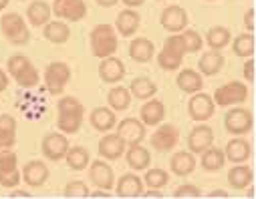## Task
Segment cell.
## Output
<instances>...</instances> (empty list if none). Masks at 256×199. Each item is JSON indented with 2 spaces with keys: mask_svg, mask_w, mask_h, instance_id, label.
Instances as JSON below:
<instances>
[{
  "mask_svg": "<svg viewBox=\"0 0 256 199\" xmlns=\"http://www.w3.org/2000/svg\"><path fill=\"white\" fill-rule=\"evenodd\" d=\"M0 30H2V34L6 36L8 42H12L16 46H24L30 40L28 24L16 12H8V14H4L2 18H0Z\"/></svg>",
  "mask_w": 256,
  "mask_h": 199,
  "instance_id": "cell-4",
  "label": "cell"
},
{
  "mask_svg": "<svg viewBox=\"0 0 256 199\" xmlns=\"http://www.w3.org/2000/svg\"><path fill=\"white\" fill-rule=\"evenodd\" d=\"M65 161H67V165H69L73 171H83V169L89 167L91 155H89V151H87L85 147L75 145V147H69V151H67V155H65Z\"/></svg>",
  "mask_w": 256,
  "mask_h": 199,
  "instance_id": "cell-37",
  "label": "cell"
},
{
  "mask_svg": "<svg viewBox=\"0 0 256 199\" xmlns=\"http://www.w3.org/2000/svg\"><path fill=\"white\" fill-rule=\"evenodd\" d=\"M210 145H214V131H212V127L200 123L198 127H194L190 131V135H188V151L190 153L200 155Z\"/></svg>",
  "mask_w": 256,
  "mask_h": 199,
  "instance_id": "cell-14",
  "label": "cell"
},
{
  "mask_svg": "<svg viewBox=\"0 0 256 199\" xmlns=\"http://www.w3.org/2000/svg\"><path fill=\"white\" fill-rule=\"evenodd\" d=\"M99 77H101L103 83H109V85L119 83V81L125 77V64H123V60L117 58V56L101 58V64H99Z\"/></svg>",
  "mask_w": 256,
  "mask_h": 199,
  "instance_id": "cell-18",
  "label": "cell"
},
{
  "mask_svg": "<svg viewBox=\"0 0 256 199\" xmlns=\"http://www.w3.org/2000/svg\"><path fill=\"white\" fill-rule=\"evenodd\" d=\"M244 26H246V32H252L254 30V8H248L246 14H244Z\"/></svg>",
  "mask_w": 256,
  "mask_h": 199,
  "instance_id": "cell-46",
  "label": "cell"
},
{
  "mask_svg": "<svg viewBox=\"0 0 256 199\" xmlns=\"http://www.w3.org/2000/svg\"><path fill=\"white\" fill-rule=\"evenodd\" d=\"M250 89L246 83L242 81H230L222 87H218L212 95L216 107H232V105H240L244 101H248Z\"/></svg>",
  "mask_w": 256,
  "mask_h": 199,
  "instance_id": "cell-6",
  "label": "cell"
},
{
  "mask_svg": "<svg viewBox=\"0 0 256 199\" xmlns=\"http://www.w3.org/2000/svg\"><path fill=\"white\" fill-rule=\"evenodd\" d=\"M224 56L220 54V50H210V52H204L200 56V62H198V69H200V75H206V77H214L218 75L222 69H224Z\"/></svg>",
  "mask_w": 256,
  "mask_h": 199,
  "instance_id": "cell-31",
  "label": "cell"
},
{
  "mask_svg": "<svg viewBox=\"0 0 256 199\" xmlns=\"http://www.w3.org/2000/svg\"><path fill=\"white\" fill-rule=\"evenodd\" d=\"M89 42H91V52L93 56L97 58H107V56H113L115 50H117V30L111 26V24H97L93 30H91V36H89Z\"/></svg>",
  "mask_w": 256,
  "mask_h": 199,
  "instance_id": "cell-3",
  "label": "cell"
},
{
  "mask_svg": "<svg viewBox=\"0 0 256 199\" xmlns=\"http://www.w3.org/2000/svg\"><path fill=\"white\" fill-rule=\"evenodd\" d=\"M22 181V173L18 169V157L10 149L0 153V185L6 189H14Z\"/></svg>",
  "mask_w": 256,
  "mask_h": 199,
  "instance_id": "cell-9",
  "label": "cell"
},
{
  "mask_svg": "<svg viewBox=\"0 0 256 199\" xmlns=\"http://www.w3.org/2000/svg\"><path fill=\"white\" fill-rule=\"evenodd\" d=\"M160 24L168 30V32H182L184 28H188V12L186 8L178 6V4H172L168 8H164L162 16H160Z\"/></svg>",
  "mask_w": 256,
  "mask_h": 199,
  "instance_id": "cell-16",
  "label": "cell"
},
{
  "mask_svg": "<svg viewBox=\"0 0 256 199\" xmlns=\"http://www.w3.org/2000/svg\"><path fill=\"white\" fill-rule=\"evenodd\" d=\"M174 197H176V199H198V197H202V191H200V187H196V185L186 183V185L176 187Z\"/></svg>",
  "mask_w": 256,
  "mask_h": 199,
  "instance_id": "cell-44",
  "label": "cell"
},
{
  "mask_svg": "<svg viewBox=\"0 0 256 199\" xmlns=\"http://www.w3.org/2000/svg\"><path fill=\"white\" fill-rule=\"evenodd\" d=\"M140 22H142V16L134 10V8H125L117 14V20H115V30L121 34V36H134L140 28Z\"/></svg>",
  "mask_w": 256,
  "mask_h": 199,
  "instance_id": "cell-24",
  "label": "cell"
},
{
  "mask_svg": "<svg viewBox=\"0 0 256 199\" xmlns=\"http://www.w3.org/2000/svg\"><path fill=\"white\" fill-rule=\"evenodd\" d=\"M20 173H22V181L28 187H42L48 179V167L44 161H28Z\"/></svg>",
  "mask_w": 256,
  "mask_h": 199,
  "instance_id": "cell-20",
  "label": "cell"
},
{
  "mask_svg": "<svg viewBox=\"0 0 256 199\" xmlns=\"http://www.w3.org/2000/svg\"><path fill=\"white\" fill-rule=\"evenodd\" d=\"M89 179L97 189L111 191L115 187V175L113 169L105 161H91L89 163Z\"/></svg>",
  "mask_w": 256,
  "mask_h": 199,
  "instance_id": "cell-17",
  "label": "cell"
},
{
  "mask_svg": "<svg viewBox=\"0 0 256 199\" xmlns=\"http://www.w3.org/2000/svg\"><path fill=\"white\" fill-rule=\"evenodd\" d=\"M170 169L178 177H186L190 173H194L196 169V155L190 151H180L170 159Z\"/></svg>",
  "mask_w": 256,
  "mask_h": 199,
  "instance_id": "cell-29",
  "label": "cell"
},
{
  "mask_svg": "<svg viewBox=\"0 0 256 199\" xmlns=\"http://www.w3.org/2000/svg\"><path fill=\"white\" fill-rule=\"evenodd\" d=\"M42 36L52 44H65L71 38V28L65 20H48L42 26Z\"/></svg>",
  "mask_w": 256,
  "mask_h": 199,
  "instance_id": "cell-27",
  "label": "cell"
},
{
  "mask_svg": "<svg viewBox=\"0 0 256 199\" xmlns=\"http://www.w3.org/2000/svg\"><path fill=\"white\" fill-rule=\"evenodd\" d=\"M62 195L69 197V199H75V197H89V187L85 181H71L65 185L62 189Z\"/></svg>",
  "mask_w": 256,
  "mask_h": 199,
  "instance_id": "cell-43",
  "label": "cell"
},
{
  "mask_svg": "<svg viewBox=\"0 0 256 199\" xmlns=\"http://www.w3.org/2000/svg\"><path fill=\"white\" fill-rule=\"evenodd\" d=\"M144 181L150 189H164L170 183V173L164 169H148V173L144 175Z\"/></svg>",
  "mask_w": 256,
  "mask_h": 199,
  "instance_id": "cell-42",
  "label": "cell"
},
{
  "mask_svg": "<svg viewBox=\"0 0 256 199\" xmlns=\"http://www.w3.org/2000/svg\"><path fill=\"white\" fill-rule=\"evenodd\" d=\"M208 197H210V199H212V197H224V199H226V197H228V193H226L224 189H214L212 193H208Z\"/></svg>",
  "mask_w": 256,
  "mask_h": 199,
  "instance_id": "cell-51",
  "label": "cell"
},
{
  "mask_svg": "<svg viewBox=\"0 0 256 199\" xmlns=\"http://www.w3.org/2000/svg\"><path fill=\"white\" fill-rule=\"evenodd\" d=\"M89 197H109V193H105V189H97V191H89Z\"/></svg>",
  "mask_w": 256,
  "mask_h": 199,
  "instance_id": "cell-52",
  "label": "cell"
},
{
  "mask_svg": "<svg viewBox=\"0 0 256 199\" xmlns=\"http://www.w3.org/2000/svg\"><path fill=\"white\" fill-rule=\"evenodd\" d=\"M176 85L180 91H184L188 95H194V93H200L204 89V79L194 69H182L180 75L176 77Z\"/></svg>",
  "mask_w": 256,
  "mask_h": 199,
  "instance_id": "cell-25",
  "label": "cell"
},
{
  "mask_svg": "<svg viewBox=\"0 0 256 199\" xmlns=\"http://www.w3.org/2000/svg\"><path fill=\"white\" fill-rule=\"evenodd\" d=\"M95 2L99 4V6H103V8H111V6H115L119 0H95Z\"/></svg>",
  "mask_w": 256,
  "mask_h": 199,
  "instance_id": "cell-49",
  "label": "cell"
},
{
  "mask_svg": "<svg viewBox=\"0 0 256 199\" xmlns=\"http://www.w3.org/2000/svg\"><path fill=\"white\" fill-rule=\"evenodd\" d=\"M107 103H109V109H113L115 113L127 111V109H130V105H132V93H130V89H125V87H113L107 93Z\"/></svg>",
  "mask_w": 256,
  "mask_h": 199,
  "instance_id": "cell-36",
  "label": "cell"
},
{
  "mask_svg": "<svg viewBox=\"0 0 256 199\" xmlns=\"http://www.w3.org/2000/svg\"><path fill=\"white\" fill-rule=\"evenodd\" d=\"M202 159H200V165L206 169V171H220L226 163V157H224V151L218 149V147H208L206 151L200 153Z\"/></svg>",
  "mask_w": 256,
  "mask_h": 199,
  "instance_id": "cell-38",
  "label": "cell"
},
{
  "mask_svg": "<svg viewBox=\"0 0 256 199\" xmlns=\"http://www.w3.org/2000/svg\"><path fill=\"white\" fill-rule=\"evenodd\" d=\"M252 155V145L250 141L242 139V137H234L226 143V149H224V157L230 161V163H244L248 161Z\"/></svg>",
  "mask_w": 256,
  "mask_h": 199,
  "instance_id": "cell-22",
  "label": "cell"
},
{
  "mask_svg": "<svg viewBox=\"0 0 256 199\" xmlns=\"http://www.w3.org/2000/svg\"><path fill=\"white\" fill-rule=\"evenodd\" d=\"M83 103L75 97H60L56 103V127L65 135H73L83 125Z\"/></svg>",
  "mask_w": 256,
  "mask_h": 199,
  "instance_id": "cell-1",
  "label": "cell"
},
{
  "mask_svg": "<svg viewBox=\"0 0 256 199\" xmlns=\"http://www.w3.org/2000/svg\"><path fill=\"white\" fill-rule=\"evenodd\" d=\"M182 42H184V48L186 52H200L202 46H204V38L200 36V32L192 30V28H184L182 32H178Z\"/></svg>",
  "mask_w": 256,
  "mask_h": 199,
  "instance_id": "cell-41",
  "label": "cell"
},
{
  "mask_svg": "<svg viewBox=\"0 0 256 199\" xmlns=\"http://www.w3.org/2000/svg\"><path fill=\"white\" fill-rule=\"evenodd\" d=\"M89 123H91V127H93L95 131L107 133V131L115 129L117 117H115V111H113V109H109V107H97V109L91 111Z\"/></svg>",
  "mask_w": 256,
  "mask_h": 199,
  "instance_id": "cell-26",
  "label": "cell"
},
{
  "mask_svg": "<svg viewBox=\"0 0 256 199\" xmlns=\"http://www.w3.org/2000/svg\"><path fill=\"white\" fill-rule=\"evenodd\" d=\"M130 93H132V97H136V99H140V101H148V99L156 97L158 87H156V83H154L152 79H148V77H138V79L132 81Z\"/></svg>",
  "mask_w": 256,
  "mask_h": 199,
  "instance_id": "cell-35",
  "label": "cell"
},
{
  "mask_svg": "<svg viewBox=\"0 0 256 199\" xmlns=\"http://www.w3.org/2000/svg\"><path fill=\"white\" fill-rule=\"evenodd\" d=\"M115 191H117L119 197H127V199L142 197V193H144V181L136 173H125V175L119 177V181L115 185Z\"/></svg>",
  "mask_w": 256,
  "mask_h": 199,
  "instance_id": "cell-23",
  "label": "cell"
},
{
  "mask_svg": "<svg viewBox=\"0 0 256 199\" xmlns=\"http://www.w3.org/2000/svg\"><path fill=\"white\" fill-rule=\"evenodd\" d=\"M230 40H232V32L226 26H212L206 34V42L212 50H220V48L228 46Z\"/></svg>",
  "mask_w": 256,
  "mask_h": 199,
  "instance_id": "cell-39",
  "label": "cell"
},
{
  "mask_svg": "<svg viewBox=\"0 0 256 199\" xmlns=\"http://www.w3.org/2000/svg\"><path fill=\"white\" fill-rule=\"evenodd\" d=\"M156 54V46L150 38H134L132 44H130V56L136 60V62H150Z\"/></svg>",
  "mask_w": 256,
  "mask_h": 199,
  "instance_id": "cell-34",
  "label": "cell"
},
{
  "mask_svg": "<svg viewBox=\"0 0 256 199\" xmlns=\"http://www.w3.org/2000/svg\"><path fill=\"white\" fill-rule=\"evenodd\" d=\"M232 52L240 58H250L254 54V36L252 32H242L232 40Z\"/></svg>",
  "mask_w": 256,
  "mask_h": 199,
  "instance_id": "cell-40",
  "label": "cell"
},
{
  "mask_svg": "<svg viewBox=\"0 0 256 199\" xmlns=\"http://www.w3.org/2000/svg\"><path fill=\"white\" fill-rule=\"evenodd\" d=\"M6 73L8 77H12L16 81L18 87L22 89H32L38 85L40 77H38V71L36 66L32 64V60L26 56V54H12L6 62Z\"/></svg>",
  "mask_w": 256,
  "mask_h": 199,
  "instance_id": "cell-2",
  "label": "cell"
},
{
  "mask_svg": "<svg viewBox=\"0 0 256 199\" xmlns=\"http://www.w3.org/2000/svg\"><path fill=\"white\" fill-rule=\"evenodd\" d=\"M50 10L54 16H58V20L67 22H79L87 16L85 0H54Z\"/></svg>",
  "mask_w": 256,
  "mask_h": 199,
  "instance_id": "cell-10",
  "label": "cell"
},
{
  "mask_svg": "<svg viewBox=\"0 0 256 199\" xmlns=\"http://www.w3.org/2000/svg\"><path fill=\"white\" fill-rule=\"evenodd\" d=\"M188 113H190L192 119L198 121V123L208 121L216 113V103H214L212 95L202 93V91L194 93V95H192V99H190V103H188Z\"/></svg>",
  "mask_w": 256,
  "mask_h": 199,
  "instance_id": "cell-12",
  "label": "cell"
},
{
  "mask_svg": "<svg viewBox=\"0 0 256 199\" xmlns=\"http://www.w3.org/2000/svg\"><path fill=\"white\" fill-rule=\"evenodd\" d=\"M184 54H186V48H184V42H182L180 34L168 36L164 48L158 54L160 69H164V71H178L182 66V62H184Z\"/></svg>",
  "mask_w": 256,
  "mask_h": 199,
  "instance_id": "cell-5",
  "label": "cell"
},
{
  "mask_svg": "<svg viewBox=\"0 0 256 199\" xmlns=\"http://www.w3.org/2000/svg\"><path fill=\"white\" fill-rule=\"evenodd\" d=\"M119 2H123L127 8H138V6H142L146 0H119Z\"/></svg>",
  "mask_w": 256,
  "mask_h": 199,
  "instance_id": "cell-48",
  "label": "cell"
},
{
  "mask_svg": "<svg viewBox=\"0 0 256 199\" xmlns=\"http://www.w3.org/2000/svg\"><path fill=\"white\" fill-rule=\"evenodd\" d=\"M123 155H125V159H127V165H130L134 171H144V169H148L150 163H152L150 151H148L144 145H140V143L130 145L127 153H123Z\"/></svg>",
  "mask_w": 256,
  "mask_h": 199,
  "instance_id": "cell-32",
  "label": "cell"
},
{
  "mask_svg": "<svg viewBox=\"0 0 256 199\" xmlns=\"http://www.w3.org/2000/svg\"><path fill=\"white\" fill-rule=\"evenodd\" d=\"M208 2H214V0H208Z\"/></svg>",
  "mask_w": 256,
  "mask_h": 199,
  "instance_id": "cell-55",
  "label": "cell"
},
{
  "mask_svg": "<svg viewBox=\"0 0 256 199\" xmlns=\"http://www.w3.org/2000/svg\"><path fill=\"white\" fill-rule=\"evenodd\" d=\"M125 143H123V139L117 135V133H109V135H105L101 141H99V155L103 157V159H107V161H115V159H119V157H123V153H125Z\"/></svg>",
  "mask_w": 256,
  "mask_h": 199,
  "instance_id": "cell-21",
  "label": "cell"
},
{
  "mask_svg": "<svg viewBox=\"0 0 256 199\" xmlns=\"http://www.w3.org/2000/svg\"><path fill=\"white\" fill-rule=\"evenodd\" d=\"M244 81H248V83L254 81V60L252 58H248L244 62Z\"/></svg>",
  "mask_w": 256,
  "mask_h": 199,
  "instance_id": "cell-45",
  "label": "cell"
},
{
  "mask_svg": "<svg viewBox=\"0 0 256 199\" xmlns=\"http://www.w3.org/2000/svg\"><path fill=\"white\" fill-rule=\"evenodd\" d=\"M8 2H10V0H0V10H4L8 6Z\"/></svg>",
  "mask_w": 256,
  "mask_h": 199,
  "instance_id": "cell-54",
  "label": "cell"
},
{
  "mask_svg": "<svg viewBox=\"0 0 256 199\" xmlns=\"http://www.w3.org/2000/svg\"><path fill=\"white\" fill-rule=\"evenodd\" d=\"M252 179H254V171H252V167L246 165V163H236V165L228 171V185H230L232 189L242 191V189H246V187L252 185Z\"/></svg>",
  "mask_w": 256,
  "mask_h": 199,
  "instance_id": "cell-28",
  "label": "cell"
},
{
  "mask_svg": "<svg viewBox=\"0 0 256 199\" xmlns=\"http://www.w3.org/2000/svg\"><path fill=\"white\" fill-rule=\"evenodd\" d=\"M150 141H152V145H154L156 151L168 153V151H172V149L178 145V141H180V129H178L176 125H170V123H166V125L160 123V129H156V133L152 135Z\"/></svg>",
  "mask_w": 256,
  "mask_h": 199,
  "instance_id": "cell-13",
  "label": "cell"
},
{
  "mask_svg": "<svg viewBox=\"0 0 256 199\" xmlns=\"http://www.w3.org/2000/svg\"><path fill=\"white\" fill-rule=\"evenodd\" d=\"M16 145V119L12 115H0V147L10 149Z\"/></svg>",
  "mask_w": 256,
  "mask_h": 199,
  "instance_id": "cell-33",
  "label": "cell"
},
{
  "mask_svg": "<svg viewBox=\"0 0 256 199\" xmlns=\"http://www.w3.org/2000/svg\"><path fill=\"white\" fill-rule=\"evenodd\" d=\"M117 135L123 139L125 145H136L146 139V125L140 119L127 117L117 125Z\"/></svg>",
  "mask_w": 256,
  "mask_h": 199,
  "instance_id": "cell-15",
  "label": "cell"
},
{
  "mask_svg": "<svg viewBox=\"0 0 256 199\" xmlns=\"http://www.w3.org/2000/svg\"><path fill=\"white\" fill-rule=\"evenodd\" d=\"M164 119H166V105L154 97L148 99L140 109V121L146 127H158L160 123H164Z\"/></svg>",
  "mask_w": 256,
  "mask_h": 199,
  "instance_id": "cell-19",
  "label": "cell"
},
{
  "mask_svg": "<svg viewBox=\"0 0 256 199\" xmlns=\"http://www.w3.org/2000/svg\"><path fill=\"white\" fill-rule=\"evenodd\" d=\"M69 81H71V66L67 62L56 60L44 69V85L50 95H62Z\"/></svg>",
  "mask_w": 256,
  "mask_h": 199,
  "instance_id": "cell-7",
  "label": "cell"
},
{
  "mask_svg": "<svg viewBox=\"0 0 256 199\" xmlns=\"http://www.w3.org/2000/svg\"><path fill=\"white\" fill-rule=\"evenodd\" d=\"M0 149H2V147H0Z\"/></svg>",
  "mask_w": 256,
  "mask_h": 199,
  "instance_id": "cell-56",
  "label": "cell"
},
{
  "mask_svg": "<svg viewBox=\"0 0 256 199\" xmlns=\"http://www.w3.org/2000/svg\"><path fill=\"white\" fill-rule=\"evenodd\" d=\"M50 14H52V10L44 0H32V2L28 4V8H26V20L34 28L44 26L50 20Z\"/></svg>",
  "mask_w": 256,
  "mask_h": 199,
  "instance_id": "cell-30",
  "label": "cell"
},
{
  "mask_svg": "<svg viewBox=\"0 0 256 199\" xmlns=\"http://www.w3.org/2000/svg\"><path fill=\"white\" fill-rule=\"evenodd\" d=\"M8 83H10V77H8V73L0 71V93L8 89Z\"/></svg>",
  "mask_w": 256,
  "mask_h": 199,
  "instance_id": "cell-47",
  "label": "cell"
},
{
  "mask_svg": "<svg viewBox=\"0 0 256 199\" xmlns=\"http://www.w3.org/2000/svg\"><path fill=\"white\" fill-rule=\"evenodd\" d=\"M224 127L230 135L234 137H242L246 133L252 131L254 127V117H252V111L246 109V107H234L226 113L224 117Z\"/></svg>",
  "mask_w": 256,
  "mask_h": 199,
  "instance_id": "cell-8",
  "label": "cell"
},
{
  "mask_svg": "<svg viewBox=\"0 0 256 199\" xmlns=\"http://www.w3.org/2000/svg\"><path fill=\"white\" fill-rule=\"evenodd\" d=\"M142 197H158V199H162L164 195L160 193V189H150V191H144Z\"/></svg>",
  "mask_w": 256,
  "mask_h": 199,
  "instance_id": "cell-50",
  "label": "cell"
},
{
  "mask_svg": "<svg viewBox=\"0 0 256 199\" xmlns=\"http://www.w3.org/2000/svg\"><path fill=\"white\" fill-rule=\"evenodd\" d=\"M10 197H30V193H26V191H20V189H18V191H12V193H10Z\"/></svg>",
  "mask_w": 256,
  "mask_h": 199,
  "instance_id": "cell-53",
  "label": "cell"
},
{
  "mask_svg": "<svg viewBox=\"0 0 256 199\" xmlns=\"http://www.w3.org/2000/svg\"><path fill=\"white\" fill-rule=\"evenodd\" d=\"M69 139L65 133H48L42 137L40 143V151L48 161H62L69 151Z\"/></svg>",
  "mask_w": 256,
  "mask_h": 199,
  "instance_id": "cell-11",
  "label": "cell"
}]
</instances>
